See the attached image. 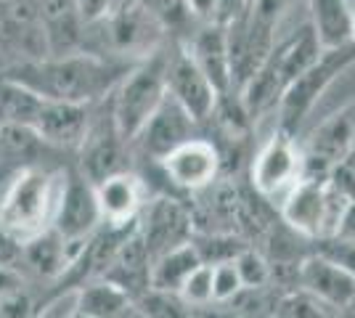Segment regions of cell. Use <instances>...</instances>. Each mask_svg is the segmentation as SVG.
<instances>
[{
	"mask_svg": "<svg viewBox=\"0 0 355 318\" xmlns=\"http://www.w3.org/2000/svg\"><path fill=\"white\" fill-rule=\"evenodd\" d=\"M130 67H133L130 61L77 51L67 56H43L24 61L0 77L14 80L16 85L27 88L40 98L96 106L112 96Z\"/></svg>",
	"mask_w": 355,
	"mask_h": 318,
	"instance_id": "cell-1",
	"label": "cell"
},
{
	"mask_svg": "<svg viewBox=\"0 0 355 318\" xmlns=\"http://www.w3.org/2000/svg\"><path fill=\"white\" fill-rule=\"evenodd\" d=\"M67 175V167L48 162L0 173V233L16 247H27L53 231Z\"/></svg>",
	"mask_w": 355,
	"mask_h": 318,
	"instance_id": "cell-2",
	"label": "cell"
},
{
	"mask_svg": "<svg viewBox=\"0 0 355 318\" xmlns=\"http://www.w3.org/2000/svg\"><path fill=\"white\" fill-rule=\"evenodd\" d=\"M167 98V46L135 61L109 96V106L122 136L133 141L146 120Z\"/></svg>",
	"mask_w": 355,
	"mask_h": 318,
	"instance_id": "cell-3",
	"label": "cell"
},
{
	"mask_svg": "<svg viewBox=\"0 0 355 318\" xmlns=\"http://www.w3.org/2000/svg\"><path fill=\"white\" fill-rule=\"evenodd\" d=\"M350 67H355V46H342L324 51L311 67L289 82L282 93V101L276 106V130L286 136H295L302 130L305 120L315 112L318 101L331 91V85L340 80Z\"/></svg>",
	"mask_w": 355,
	"mask_h": 318,
	"instance_id": "cell-4",
	"label": "cell"
},
{
	"mask_svg": "<svg viewBox=\"0 0 355 318\" xmlns=\"http://www.w3.org/2000/svg\"><path fill=\"white\" fill-rule=\"evenodd\" d=\"M353 202L355 199L342 194L329 178H302V183L279 204V215L300 236L324 242L340 233Z\"/></svg>",
	"mask_w": 355,
	"mask_h": 318,
	"instance_id": "cell-5",
	"label": "cell"
},
{
	"mask_svg": "<svg viewBox=\"0 0 355 318\" xmlns=\"http://www.w3.org/2000/svg\"><path fill=\"white\" fill-rule=\"evenodd\" d=\"M305 178V154L295 136L273 130L266 143L254 152L250 181L254 194L270 204H282Z\"/></svg>",
	"mask_w": 355,
	"mask_h": 318,
	"instance_id": "cell-6",
	"label": "cell"
},
{
	"mask_svg": "<svg viewBox=\"0 0 355 318\" xmlns=\"http://www.w3.org/2000/svg\"><path fill=\"white\" fill-rule=\"evenodd\" d=\"M74 154H77V173L85 175L93 186L109 175L130 170V159H133L130 141L117 127L109 98L93 109L88 133Z\"/></svg>",
	"mask_w": 355,
	"mask_h": 318,
	"instance_id": "cell-7",
	"label": "cell"
},
{
	"mask_svg": "<svg viewBox=\"0 0 355 318\" xmlns=\"http://www.w3.org/2000/svg\"><path fill=\"white\" fill-rule=\"evenodd\" d=\"M193 231L196 226H193L191 210L170 194L148 197L138 218V236L146 244L151 263L180 244L191 242Z\"/></svg>",
	"mask_w": 355,
	"mask_h": 318,
	"instance_id": "cell-8",
	"label": "cell"
},
{
	"mask_svg": "<svg viewBox=\"0 0 355 318\" xmlns=\"http://www.w3.org/2000/svg\"><path fill=\"white\" fill-rule=\"evenodd\" d=\"M196 127H199V122L167 96L159 104V109L146 120V125L138 130V136L130 141L133 159L159 165L170 152H175L178 146L196 138Z\"/></svg>",
	"mask_w": 355,
	"mask_h": 318,
	"instance_id": "cell-9",
	"label": "cell"
},
{
	"mask_svg": "<svg viewBox=\"0 0 355 318\" xmlns=\"http://www.w3.org/2000/svg\"><path fill=\"white\" fill-rule=\"evenodd\" d=\"M157 167L162 170L170 188L183 194H199L212 188V183L218 181L223 170V154L218 143L196 136L167 154Z\"/></svg>",
	"mask_w": 355,
	"mask_h": 318,
	"instance_id": "cell-10",
	"label": "cell"
},
{
	"mask_svg": "<svg viewBox=\"0 0 355 318\" xmlns=\"http://www.w3.org/2000/svg\"><path fill=\"white\" fill-rule=\"evenodd\" d=\"M101 212H98V202H96V188L93 183L80 175L77 170H69L67 175V186H64V197H61V207L56 215L53 231L59 233L64 244L69 247L72 260L77 252L83 249V244L101 228Z\"/></svg>",
	"mask_w": 355,
	"mask_h": 318,
	"instance_id": "cell-11",
	"label": "cell"
},
{
	"mask_svg": "<svg viewBox=\"0 0 355 318\" xmlns=\"http://www.w3.org/2000/svg\"><path fill=\"white\" fill-rule=\"evenodd\" d=\"M167 96L199 125L212 117V109L218 104V91L189 56L183 43H167Z\"/></svg>",
	"mask_w": 355,
	"mask_h": 318,
	"instance_id": "cell-12",
	"label": "cell"
},
{
	"mask_svg": "<svg viewBox=\"0 0 355 318\" xmlns=\"http://www.w3.org/2000/svg\"><path fill=\"white\" fill-rule=\"evenodd\" d=\"M96 106L40 98L30 120V130L53 152H77L88 133Z\"/></svg>",
	"mask_w": 355,
	"mask_h": 318,
	"instance_id": "cell-13",
	"label": "cell"
},
{
	"mask_svg": "<svg viewBox=\"0 0 355 318\" xmlns=\"http://www.w3.org/2000/svg\"><path fill=\"white\" fill-rule=\"evenodd\" d=\"M297 284L300 292L311 294L331 310L350 308L355 300V273L337 260L326 258L324 252H313L297 265Z\"/></svg>",
	"mask_w": 355,
	"mask_h": 318,
	"instance_id": "cell-14",
	"label": "cell"
},
{
	"mask_svg": "<svg viewBox=\"0 0 355 318\" xmlns=\"http://www.w3.org/2000/svg\"><path fill=\"white\" fill-rule=\"evenodd\" d=\"M183 48L196 61V67L205 72L212 88L223 93L236 91L234 88V67H231V46H228V30L223 24H199L196 30L183 40Z\"/></svg>",
	"mask_w": 355,
	"mask_h": 318,
	"instance_id": "cell-15",
	"label": "cell"
},
{
	"mask_svg": "<svg viewBox=\"0 0 355 318\" xmlns=\"http://www.w3.org/2000/svg\"><path fill=\"white\" fill-rule=\"evenodd\" d=\"M96 202H98V212L106 226H133L141 218V210L148 199L146 181L133 173L125 170L117 175H109L96 186Z\"/></svg>",
	"mask_w": 355,
	"mask_h": 318,
	"instance_id": "cell-16",
	"label": "cell"
},
{
	"mask_svg": "<svg viewBox=\"0 0 355 318\" xmlns=\"http://www.w3.org/2000/svg\"><path fill=\"white\" fill-rule=\"evenodd\" d=\"M308 24L324 51L353 43V0H308Z\"/></svg>",
	"mask_w": 355,
	"mask_h": 318,
	"instance_id": "cell-17",
	"label": "cell"
},
{
	"mask_svg": "<svg viewBox=\"0 0 355 318\" xmlns=\"http://www.w3.org/2000/svg\"><path fill=\"white\" fill-rule=\"evenodd\" d=\"M74 294H77L74 310L85 318H128L135 308L133 297L106 279H96L80 287Z\"/></svg>",
	"mask_w": 355,
	"mask_h": 318,
	"instance_id": "cell-18",
	"label": "cell"
},
{
	"mask_svg": "<svg viewBox=\"0 0 355 318\" xmlns=\"http://www.w3.org/2000/svg\"><path fill=\"white\" fill-rule=\"evenodd\" d=\"M199 265H205L199 260V252L191 242L180 244L175 249L164 252L151 263V289L154 292H170L178 294L180 287L186 284V279L191 276Z\"/></svg>",
	"mask_w": 355,
	"mask_h": 318,
	"instance_id": "cell-19",
	"label": "cell"
},
{
	"mask_svg": "<svg viewBox=\"0 0 355 318\" xmlns=\"http://www.w3.org/2000/svg\"><path fill=\"white\" fill-rule=\"evenodd\" d=\"M191 244L199 252V260L205 265H220V263H231L236 260L250 244L239 239L228 231H193Z\"/></svg>",
	"mask_w": 355,
	"mask_h": 318,
	"instance_id": "cell-20",
	"label": "cell"
},
{
	"mask_svg": "<svg viewBox=\"0 0 355 318\" xmlns=\"http://www.w3.org/2000/svg\"><path fill=\"white\" fill-rule=\"evenodd\" d=\"M135 310L144 318H202V310L180 300V294L154 292L148 289L144 297L135 300Z\"/></svg>",
	"mask_w": 355,
	"mask_h": 318,
	"instance_id": "cell-21",
	"label": "cell"
},
{
	"mask_svg": "<svg viewBox=\"0 0 355 318\" xmlns=\"http://www.w3.org/2000/svg\"><path fill=\"white\" fill-rule=\"evenodd\" d=\"M234 265H236L244 292H263L273 281V265H270V260L263 252H257L254 247H247L234 260Z\"/></svg>",
	"mask_w": 355,
	"mask_h": 318,
	"instance_id": "cell-22",
	"label": "cell"
},
{
	"mask_svg": "<svg viewBox=\"0 0 355 318\" xmlns=\"http://www.w3.org/2000/svg\"><path fill=\"white\" fill-rule=\"evenodd\" d=\"M180 300L189 303L196 310H205L212 305V268L209 265H199L196 271L186 279V284L180 287Z\"/></svg>",
	"mask_w": 355,
	"mask_h": 318,
	"instance_id": "cell-23",
	"label": "cell"
},
{
	"mask_svg": "<svg viewBox=\"0 0 355 318\" xmlns=\"http://www.w3.org/2000/svg\"><path fill=\"white\" fill-rule=\"evenodd\" d=\"M212 268V305H225L231 300H236L239 294L244 292L239 271L231 263H220V265H209Z\"/></svg>",
	"mask_w": 355,
	"mask_h": 318,
	"instance_id": "cell-24",
	"label": "cell"
},
{
	"mask_svg": "<svg viewBox=\"0 0 355 318\" xmlns=\"http://www.w3.org/2000/svg\"><path fill=\"white\" fill-rule=\"evenodd\" d=\"M117 6L119 0H74V8H77V16H80L83 27L104 21L106 16H112L117 11Z\"/></svg>",
	"mask_w": 355,
	"mask_h": 318,
	"instance_id": "cell-25",
	"label": "cell"
},
{
	"mask_svg": "<svg viewBox=\"0 0 355 318\" xmlns=\"http://www.w3.org/2000/svg\"><path fill=\"white\" fill-rule=\"evenodd\" d=\"M189 11L199 24H209L218 21V0H186Z\"/></svg>",
	"mask_w": 355,
	"mask_h": 318,
	"instance_id": "cell-26",
	"label": "cell"
},
{
	"mask_svg": "<svg viewBox=\"0 0 355 318\" xmlns=\"http://www.w3.org/2000/svg\"><path fill=\"white\" fill-rule=\"evenodd\" d=\"M337 236H340V239H347V242H355V202L350 204L347 215H345V220H342V228Z\"/></svg>",
	"mask_w": 355,
	"mask_h": 318,
	"instance_id": "cell-27",
	"label": "cell"
},
{
	"mask_svg": "<svg viewBox=\"0 0 355 318\" xmlns=\"http://www.w3.org/2000/svg\"><path fill=\"white\" fill-rule=\"evenodd\" d=\"M353 46H355V6H353Z\"/></svg>",
	"mask_w": 355,
	"mask_h": 318,
	"instance_id": "cell-28",
	"label": "cell"
},
{
	"mask_svg": "<svg viewBox=\"0 0 355 318\" xmlns=\"http://www.w3.org/2000/svg\"><path fill=\"white\" fill-rule=\"evenodd\" d=\"M69 318H85V316H83V313H77V310H72V316Z\"/></svg>",
	"mask_w": 355,
	"mask_h": 318,
	"instance_id": "cell-29",
	"label": "cell"
},
{
	"mask_svg": "<svg viewBox=\"0 0 355 318\" xmlns=\"http://www.w3.org/2000/svg\"><path fill=\"white\" fill-rule=\"evenodd\" d=\"M353 3H355V0H353Z\"/></svg>",
	"mask_w": 355,
	"mask_h": 318,
	"instance_id": "cell-30",
	"label": "cell"
}]
</instances>
